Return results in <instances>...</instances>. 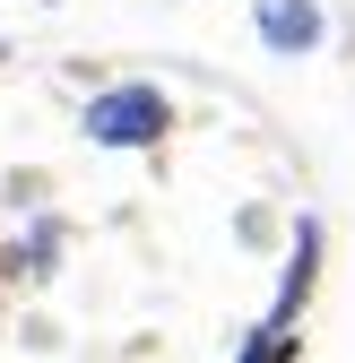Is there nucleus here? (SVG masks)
<instances>
[{
  "label": "nucleus",
  "mask_w": 355,
  "mask_h": 363,
  "mask_svg": "<svg viewBox=\"0 0 355 363\" xmlns=\"http://www.w3.org/2000/svg\"><path fill=\"white\" fill-rule=\"evenodd\" d=\"M173 130V96L148 78H130V86H104L96 104H87V139L96 147H156Z\"/></svg>",
  "instance_id": "nucleus-1"
},
{
  "label": "nucleus",
  "mask_w": 355,
  "mask_h": 363,
  "mask_svg": "<svg viewBox=\"0 0 355 363\" xmlns=\"http://www.w3.org/2000/svg\"><path fill=\"white\" fill-rule=\"evenodd\" d=\"M251 26L260 43H269L278 61H303V52H321V0H251Z\"/></svg>",
  "instance_id": "nucleus-2"
},
{
  "label": "nucleus",
  "mask_w": 355,
  "mask_h": 363,
  "mask_svg": "<svg viewBox=\"0 0 355 363\" xmlns=\"http://www.w3.org/2000/svg\"><path fill=\"white\" fill-rule=\"evenodd\" d=\"M312 277H321V225L303 216V225H295V259H286V286H278V311H269V329H295V311L312 303Z\"/></svg>",
  "instance_id": "nucleus-3"
},
{
  "label": "nucleus",
  "mask_w": 355,
  "mask_h": 363,
  "mask_svg": "<svg viewBox=\"0 0 355 363\" xmlns=\"http://www.w3.org/2000/svg\"><path fill=\"white\" fill-rule=\"evenodd\" d=\"M295 354H303V346H295V329H260L234 363H295Z\"/></svg>",
  "instance_id": "nucleus-4"
},
{
  "label": "nucleus",
  "mask_w": 355,
  "mask_h": 363,
  "mask_svg": "<svg viewBox=\"0 0 355 363\" xmlns=\"http://www.w3.org/2000/svg\"><path fill=\"white\" fill-rule=\"evenodd\" d=\"M0 61H9V43H0Z\"/></svg>",
  "instance_id": "nucleus-5"
}]
</instances>
